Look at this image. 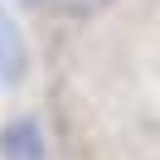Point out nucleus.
<instances>
[{
    "instance_id": "obj_1",
    "label": "nucleus",
    "mask_w": 160,
    "mask_h": 160,
    "mask_svg": "<svg viewBox=\"0 0 160 160\" xmlns=\"http://www.w3.org/2000/svg\"><path fill=\"white\" fill-rule=\"evenodd\" d=\"M0 160H49L39 117H15L0 126Z\"/></svg>"
},
{
    "instance_id": "obj_2",
    "label": "nucleus",
    "mask_w": 160,
    "mask_h": 160,
    "mask_svg": "<svg viewBox=\"0 0 160 160\" xmlns=\"http://www.w3.org/2000/svg\"><path fill=\"white\" fill-rule=\"evenodd\" d=\"M29 73V49H24V34L15 24V15L0 5V92L20 88V78Z\"/></svg>"
},
{
    "instance_id": "obj_3",
    "label": "nucleus",
    "mask_w": 160,
    "mask_h": 160,
    "mask_svg": "<svg viewBox=\"0 0 160 160\" xmlns=\"http://www.w3.org/2000/svg\"><path fill=\"white\" fill-rule=\"evenodd\" d=\"M53 5H63L68 15H92V10H102V5H112V0H53Z\"/></svg>"
},
{
    "instance_id": "obj_4",
    "label": "nucleus",
    "mask_w": 160,
    "mask_h": 160,
    "mask_svg": "<svg viewBox=\"0 0 160 160\" xmlns=\"http://www.w3.org/2000/svg\"><path fill=\"white\" fill-rule=\"evenodd\" d=\"M24 5H39V0H24Z\"/></svg>"
}]
</instances>
